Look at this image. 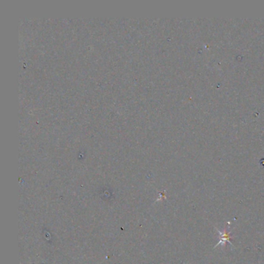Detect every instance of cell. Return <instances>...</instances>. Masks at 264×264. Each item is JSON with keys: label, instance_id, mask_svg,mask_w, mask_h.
<instances>
[{"label": "cell", "instance_id": "obj_1", "mask_svg": "<svg viewBox=\"0 0 264 264\" xmlns=\"http://www.w3.org/2000/svg\"><path fill=\"white\" fill-rule=\"evenodd\" d=\"M218 232H219V235H220V240H219V243H218V244L215 246V247L218 246H219L220 244H222V246H224V244H225V243H229V244H230L231 246L233 247V245L232 244V243H231L230 240H229L230 233H228V232L226 231V229H225V230L223 231V232H221V231L218 229Z\"/></svg>", "mask_w": 264, "mask_h": 264}]
</instances>
